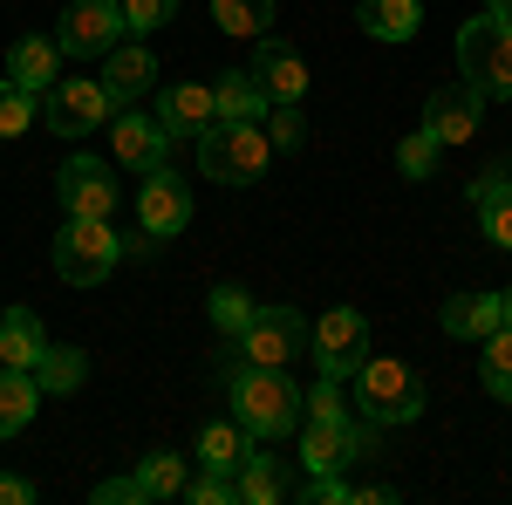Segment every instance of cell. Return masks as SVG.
<instances>
[{
    "mask_svg": "<svg viewBox=\"0 0 512 505\" xmlns=\"http://www.w3.org/2000/svg\"><path fill=\"white\" fill-rule=\"evenodd\" d=\"M253 82L267 89V103H301V96H308V62H301V48L267 28L260 48H253Z\"/></svg>",
    "mask_w": 512,
    "mask_h": 505,
    "instance_id": "cell-15",
    "label": "cell"
},
{
    "mask_svg": "<svg viewBox=\"0 0 512 505\" xmlns=\"http://www.w3.org/2000/svg\"><path fill=\"white\" fill-rule=\"evenodd\" d=\"M301 465L308 471H342L355 458H369V444H376V424H362V417H301Z\"/></svg>",
    "mask_w": 512,
    "mask_h": 505,
    "instance_id": "cell-9",
    "label": "cell"
},
{
    "mask_svg": "<svg viewBox=\"0 0 512 505\" xmlns=\"http://www.w3.org/2000/svg\"><path fill=\"white\" fill-rule=\"evenodd\" d=\"M123 260V239L110 219H62V233H55V273L69 280V287H96V280H110Z\"/></svg>",
    "mask_w": 512,
    "mask_h": 505,
    "instance_id": "cell-5",
    "label": "cell"
},
{
    "mask_svg": "<svg viewBox=\"0 0 512 505\" xmlns=\"http://www.w3.org/2000/svg\"><path fill=\"white\" fill-rule=\"evenodd\" d=\"M55 192H62V219H110V212H117L110 164L89 157V151H76L62 171H55Z\"/></svg>",
    "mask_w": 512,
    "mask_h": 505,
    "instance_id": "cell-10",
    "label": "cell"
},
{
    "mask_svg": "<svg viewBox=\"0 0 512 505\" xmlns=\"http://www.w3.org/2000/svg\"><path fill=\"white\" fill-rule=\"evenodd\" d=\"M485 7H492V14H506V21H512V0H485Z\"/></svg>",
    "mask_w": 512,
    "mask_h": 505,
    "instance_id": "cell-41",
    "label": "cell"
},
{
    "mask_svg": "<svg viewBox=\"0 0 512 505\" xmlns=\"http://www.w3.org/2000/svg\"><path fill=\"white\" fill-rule=\"evenodd\" d=\"M35 410H41L35 369H7L0 362V437H21V430L35 424Z\"/></svg>",
    "mask_w": 512,
    "mask_h": 505,
    "instance_id": "cell-23",
    "label": "cell"
},
{
    "mask_svg": "<svg viewBox=\"0 0 512 505\" xmlns=\"http://www.w3.org/2000/svg\"><path fill=\"white\" fill-rule=\"evenodd\" d=\"M239 362H260V369H287L294 355H308V314L301 308H260L239 328Z\"/></svg>",
    "mask_w": 512,
    "mask_h": 505,
    "instance_id": "cell-7",
    "label": "cell"
},
{
    "mask_svg": "<svg viewBox=\"0 0 512 505\" xmlns=\"http://www.w3.org/2000/svg\"><path fill=\"white\" fill-rule=\"evenodd\" d=\"M355 21H362L369 41H417V28H424V0H362Z\"/></svg>",
    "mask_w": 512,
    "mask_h": 505,
    "instance_id": "cell-21",
    "label": "cell"
},
{
    "mask_svg": "<svg viewBox=\"0 0 512 505\" xmlns=\"http://www.w3.org/2000/svg\"><path fill=\"white\" fill-rule=\"evenodd\" d=\"M123 7V35H158L164 21H171V14H178V0H117Z\"/></svg>",
    "mask_w": 512,
    "mask_h": 505,
    "instance_id": "cell-34",
    "label": "cell"
},
{
    "mask_svg": "<svg viewBox=\"0 0 512 505\" xmlns=\"http://www.w3.org/2000/svg\"><path fill=\"white\" fill-rule=\"evenodd\" d=\"M137 485H144V505L178 499V492H185V458H178V451H151V458L137 465Z\"/></svg>",
    "mask_w": 512,
    "mask_h": 505,
    "instance_id": "cell-30",
    "label": "cell"
},
{
    "mask_svg": "<svg viewBox=\"0 0 512 505\" xmlns=\"http://www.w3.org/2000/svg\"><path fill=\"white\" fill-rule=\"evenodd\" d=\"M35 383H41V396H69V389L89 383V355L69 349V342H48L35 355Z\"/></svg>",
    "mask_w": 512,
    "mask_h": 505,
    "instance_id": "cell-26",
    "label": "cell"
},
{
    "mask_svg": "<svg viewBox=\"0 0 512 505\" xmlns=\"http://www.w3.org/2000/svg\"><path fill=\"white\" fill-rule=\"evenodd\" d=\"M151 117H158L164 137L178 144V137H198L205 123H219V103H212V89H205V82H171V89L158 96V110H151Z\"/></svg>",
    "mask_w": 512,
    "mask_h": 505,
    "instance_id": "cell-16",
    "label": "cell"
},
{
    "mask_svg": "<svg viewBox=\"0 0 512 505\" xmlns=\"http://www.w3.org/2000/svg\"><path fill=\"white\" fill-rule=\"evenodd\" d=\"M437 151H444V144H437L431 130H410V137H403V144H396V171H403V178H417V185H424V178H431V171H437Z\"/></svg>",
    "mask_w": 512,
    "mask_h": 505,
    "instance_id": "cell-33",
    "label": "cell"
},
{
    "mask_svg": "<svg viewBox=\"0 0 512 505\" xmlns=\"http://www.w3.org/2000/svg\"><path fill=\"white\" fill-rule=\"evenodd\" d=\"M123 41V7L117 0H76L69 14H62V28H55V48L62 55H110Z\"/></svg>",
    "mask_w": 512,
    "mask_h": 505,
    "instance_id": "cell-12",
    "label": "cell"
},
{
    "mask_svg": "<svg viewBox=\"0 0 512 505\" xmlns=\"http://www.w3.org/2000/svg\"><path fill=\"white\" fill-rule=\"evenodd\" d=\"M233 499L239 505H280L287 499V471H280L274 451H260V444L246 451V465L233 471Z\"/></svg>",
    "mask_w": 512,
    "mask_h": 505,
    "instance_id": "cell-22",
    "label": "cell"
},
{
    "mask_svg": "<svg viewBox=\"0 0 512 505\" xmlns=\"http://www.w3.org/2000/svg\"><path fill=\"white\" fill-rule=\"evenodd\" d=\"M110 89L103 82H89V76H62V82H48L41 89V117H48V130L55 137H89V130H103L110 123Z\"/></svg>",
    "mask_w": 512,
    "mask_h": 505,
    "instance_id": "cell-8",
    "label": "cell"
},
{
    "mask_svg": "<svg viewBox=\"0 0 512 505\" xmlns=\"http://www.w3.org/2000/svg\"><path fill=\"white\" fill-rule=\"evenodd\" d=\"M89 499L96 505H144V485H137V471H130V478H103Z\"/></svg>",
    "mask_w": 512,
    "mask_h": 505,
    "instance_id": "cell-38",
    "label": "cell"
},
{
    "mask_svg": "<svg viewBox=\"0 0 512 505\" xmlns=\"http://www.w3.org/2000/svg\"><path fill=\"white\" fill-rule=\"evenodd\" d=\"M437 321H444V335H451V342H485L492 328H506V314H499V294H451Z\"/></svg>",
    "mask_w": 512,
    "mask_h": 505,
    "instance_id": "cell-19",
    "label": "cell"
},
{
    "mask_svg": "<svg viewBox=\"0 0 512 505\" xmlns=\"http://www.w3.org/2000/svg\"><path fill=\"white\" fill-rule=\"evenodd\" d=\"M110 157H117L123 171H158V164H171V137H164L158 117H144V110H117L110 117Z\"/></svg>",
    "mask_w": 512,
    "mask_h": 505,
    "instance_id": "cell-13",
    "label": "cell"
},
{
    "mask_svg": "<svg viewBox=\"0 0 512 505\" xmlns=\"http://www.w3.org/2000/svg\"><path fill=\"white\" fill-rule=\"evenodd\" d=\"M0 505H35V485H28V478H7V471H0Z\"/></svg>",
    "mask_w": 512,
    "mask_h": 505,
    "instance_id": "cell-39",
    "label": "cell"
},
{
    "mask_svg": "<svg viewBox=\"0 0 512 505\" xmlns=\"http://www.w3.org/2000/svg\"><path fill=\"white\" fill-rule=\"evenodd\" d=\"M178 499H192V505H233V478L226 471H198V478H185V492Z\"/></svg>",
    "mask_w": 512,
    "mask_h": 505,
    "instance_id": "cell-36",
    "label": "cell"
},
{
    "mask_svg": "<svg viewBox=\"0 0 512 505\" xmlns=\"http://www.w3.org/2000/svg\"><path fill=\"white\" fill-rule=\"evenodd\" d=\"M137 219H144V233L151 239H178L192 226V185L158 164V171H144V192H137Z\"/></svg>",
    "mask_w": 512,
    "mask_h": 505,
    "instance_id": "cell-11",
    "label": "cell"
},
{
    "mask_svg": "<svg viewBox=\"0 0 512 505\" xmlns=\"http://www.w3.org/2000/svg\"><path fill=\"white\" fill-rule=\"evenodd\" d=\"M499 314H506V328H512V287H506V294H499Z\"/></svg>",
    "mask_w": 512,
    "mask_h": 505,
    "instance_id": "cell-40",
    "label": "cell"
},
{
    "mask_svg": "<svg viewBox=\"0 0 512 505\" xmlns=\"http://www.w3.org/2000/svg\"><path fill=\"white\" fill-rule=\"evenodd\" d=\"M212 103H219V117H226V123H260V117H267V89L253 82V69H219Z\"/></svg>",
    "mask_w": 512,
    "mask_h": 505,
    "instance_id": "cell-25",
    "label": "cell"
},
{
    "mask_svg": "<svg viewBox=\"0 0 512 505\" xmlns=\"http://www.w3.org/2000/svg\"><path fill=\"white\" fill-rule=\"evenodd\" d=\"M260 130H267L274 151H301V144H308V117H301V103H267Z\"/></svg>",
    "mask_w": 512,
    "mask_h": 505,
    "instance_id": "cell-32",
    "label": "cell"
},
{
    "mask_svg": "<svg viewBox=\"0 0 512 505\" xmlns=\"http://www.w3.org/2000/svg\"><path fill=\"white\" fill-rule=\"evenodd\" d=\"M267 164H274V144H267L260 123H226L219 117V123L198 130V171H205L212 185H260Z\"/></svg>",
    "mask_w": 512,
    "mask_h": 505,
    "instance_id": "cell-3",
    "label": "cell"
},
{
    "mask_svg": "<svg viewBox=\"0 0 512 505\" xmlns=\"http://www.w3.org/2000/svg\"><path fill=\"white\" fill-rule=\"evenodd\" d=\"M205 314H212V328H219V335H233V342H239V328H246V321L260 314V301H253L246 287H212Z\"/></svg>",
    "mask_w": 512,
    "mask_h": 505,
    "instance_id": "cell-31",
    "label": "cell"
},
{
    "mask_svg": "<svg viewBox=\"0 0 512 505\" xmlns=\"http://www.w3.org/2000/svg\"><path fill=\"white\" fill-rule=\"evenodd\" d=\"M308 355H315L321 376L349 383L355 369L369 362V314L362 308H328L321 321H308Z\"/></svg>",
    "mask_w": 512,
    "mask_h": 505,
    "instance_id": "cell-6",
    "label": "cell"
},
{
    "mask_svg": "<svg viewBox=\"0 0 512 505\" xmlns=\"http://www.w3.org/2000/svg\"><path fill=\"white\" fill-rule=\"evenodd\" d=\"M55 69H62V48L48 35H21L14 48H7V82H21L28 96H41L48 82H55Z\"/></svg>",
    "mask_w": 512,
    "mask_h": 505,
    "instance_id": "cell-20",
    "label": "cell"
},
{
    "mask_svg": "<svg viewBox=\"0 0 512 505\" xmlns=\"http://www.w3.org/2000/svg\"><path fill=\"white\" fill-rule=\"evenodd\" d=\"M458 76L472 82L485 103H512V21L506 14H478L458 28Z\"/></svg>",
    "mask_w": 512,
    "mask_h": 505,
    "instance_id": "cell-4",
    "label": "cell"
},
{
    "mask_svg": "<svg viewBox=\"0 0 512 505\" xmlns=\"http://www.w3.org/2000/svg\"><path fill=\"white\" fill-rule=\"evenodd\" d=\"M301 499L308 505H349V485H342V471H308Z\"/></svg>",
    "mask_w": 512,
    "mask_h": 505,
    "instance_id": "cell-37",
    "label": "cell"
},
{
    "mask_svg": "<svg viewBox=\"0 0 512 505\" xmlns=\"http://www.w3.org/2000/svg\"><path fill=\"white\" fill-rule=\"evenodd\" d=\"M226 396H233V417L253 444H280L301 430V389L287 369H260V362L226 355Z\"/></svg>",
    "mask_w": 512,
    "mask_h": 505,
    "instance_id": "cell-1",
    "label": "cell"
},
{
    "mask_svg": "<svg viewBox=\"0 0 512 505\" xmlns=\"http://www.w3.org/2000/svg\"><path fill=\"white\" fill-rule=\"evenodd\" d=\"M478 123H485V96H478L472 82H444V89H431L424 130H431L437 144H472Z\"/></svg>",
    "mask_w": 512,
    "mask_h": 505,
    "instance_id": "cell-14",
    "label": "cell"
},
{
    "mask_svg": "<svg viewBox=\"0 0 512 505\" xmlns=\"http://www.w3.org/2000/svg\"><path fill=\"white\" fill-rule=\"evenodd\" d=\"M48 349V328L35 308H7L0 314V362L7 369H35V355Z\"/></svg>",
    "mask_w": 512,
    "mask_h": 505,
    "instance_id": "cell-24",
    "label": "cell"
},
{
    "mask_svg": "<svg viewBox=\"0 0 512 505\" xmlns=\"http://www.w3.org/2000/svg\"><path fill=\"white\" fill-rule=\"evenodd\" d=\"M355 383V410H362V424L376 430H396V424H417L424 417V376L410 369V362H396V355H376L369 349V362L349 376Z\"/></svg>",
    "mask_w": 512,
    "mask_h": 505,
    "instance_id": "cell-2",
    "label": "cell"
},
{
    "mask_svg": "<svg viewBox=\"0 0 512 505\" xmlns=\"http://www.w3.org/2000/svg\"><path fill=\"white\" fill-rule=\"evenodd\" d=\"M103 62H110V82H103V89H110V103H117V110H123V103H137V96H151V82H158V55H151L144 41L123 35Z\"/></svg>",
    "mask_w": 512,
    "mask_h": 505,
    "instance_id": "cell-17",
    "label": "cell"
},
{
    "mask_svg": "<svg viewBox=\"0 0 512 505\" xmlns=\"http://www.w3.org/2000/svg\"><path fill=\"white\" fill-rule=\"evenodd\" d=\"M246 451H253V437L239 430V417L233 424H205L198 430V465L205 471H226V478H233V471L246 465Z\"/></svg>",
    "mask_w": 512,
    "mask_h": 505,
    "instance_id": "cell-27",
    "label": "cell"
},
{
    "mask_svg": "<svg viewBox=\"0 0 512 505\" xmlns=\"http://www.w3.org/2000/svg\"><path fill=\"white\" fill-rule=\"evenodd\" d=\"M35 123V96L21 82H0V137H21Z\"/></svg>",
    "mask_w": 512,
    "mask_h": 505,
    "instance_id": "cell-35",
    "label": "cell"
},
{
    "mask_svg": "<svg viewBox=\"0 0 512 505\" xmlns=\"http://www.w3.org/2000/svg\"><path fill=\"white\" fill-rule=\"evenodd\" d=\"M205 7H212V21H219L226 35L260 41L267 28H274V0H205Z\"/></svg>",
    "mask_w": 512,
    "mask_h": 505,
    "instance_id": "cell-29",
    "label": "cell"
},
{
    "mask_svg": "<svg viewBox=\"0 0 512 505\" xmlns=\"http://www.w3.org/2000/svg\"><path fill=\"white\" fill-rule=\"evenodd\" d=\"M472 205H478L485 239L512 253V171H478V178H472Z\"/></svg>",
    "mask_w": 512,
    "mask_h": 505,
    "instance_id": "cell-18",
    "label": "cell"
},
{
    "mask_svg": "<svg viewBox=\"0 0 512 505\" xmlns=\"http://www.w3.org/2000/svg\"><path fill=\"white\" fill-rule=\"evenodd\" d=\"M478 349V383L492 389V403H512V328H492Z\"/></svg>",
    "mask_w": 512,
    "mask_h": 505,
    "instance_id": "cell-28",
    "label": "cell"
}]
</instances>
